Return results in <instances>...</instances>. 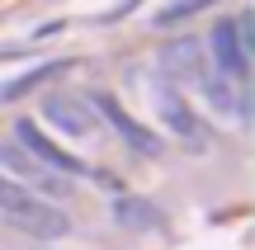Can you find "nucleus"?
Segmentation results:
<instances>
[{"mask_svg":"<svg viewBox=\"0 0 255 250\" xmlns=\"http://www.w3.org/2000/svg\"><path fill=\"white\" fill-rule=\"evenodd\" d=\"M0 213H5L19 232H28L33 241H57V236L71 232V217H66L62 208L38 198V194H28V189L14 184L9 175H0Z\"/></svg>","mask_w":255,"mask_h":250,"instance_id":"1","label":"nucleus"},{"mask_svg":"<svg viewBox=\"0 0 255 250\" xmlns=\"http://www.w3.org/2000/svg\"><path fill=\"white\" fill-rule=\"evenodd\" d=\"M0 170H9L14 184H24L28 194H47V203L62 198V194H71V179H62L57 170H47L43 161H33L19 142H5V147H0Z\"/></svg>","mask_w":255,"mask_h":250,"instance_id":"2","label":"nucleus"},{"mask_svg":"<svg viewBox=\"0 0 255 250\" xmlns=\"http://www.w3.org/2000/svg\"><path fill=\"white\" fill-rule=\"evenodd\" d=\"M14 142H19V147H24V151H28L33 161H43L47 170H57L62 179L90 175V166H85L81 156H71L66 147H57V142L47 137V132H38V123H28V118H19V123H14Z\"/></svg>","mask_w":255,"mask_h":250,"instance_id":"3","label":"nucleus"},{"mask_svg":"<svg viewBox=\"0 0 255 250\" xmlns=\"http://www.w3.org/2000/svg\"><path fill=\"white\" fill-rule=\"evenodd\" d=\"M90 109H95V113H104V123H109V128L119 132V137H123L132 151H142V156H161V151H165V142L156 137L146 123H137L132 113H128L123 104L114 99V94H95V99H90Z\"/></svg>","mask_w":255,"mask_h":250,"instance_id":"4","label":"nucleus"},{"mask_svg":"<svg viewBox=\"0 0 255 250\" xmlns=\"http://www.w3.org/2000/svg\"><path fill=\"white\" fill-rule=\"evenodd\" d=\"M156 104H161L165 128H170V132H175V137H180L189 151H203V147H208V128H203V118L189 109V99L180 94V85H161Z\"/></svg>","mask_w":255,"mask_h":250,"instance_id":"5","label":"nucleus"},{"mask_svg":"<svg viewBox=\"0 0 255 250\" xmlns=\"http://www.w3.org/2000/svg\"><path fill=\"white\" fill-rule=\"evenodd\" d=\"M208 47H213V62H218V76H227V81H237V85L246 81V71H251V47L241 43L237 19H218Z\"/></svg>","mask_w":255,"mask_h":250,"instance_id":"6","label":"nucleus"},{"mask_svg":"<svg viewBox=\"0 0 255 250\" xmlns=\"http://www.w3.org/2000/svg\"><path fill=\"white\" fill-rule=\"evenodd\" d=\"M161 71L170 76V85H203L208 76V57H203L199 38H175L161 47Z\"/></svg>","mask_w":255,"mask_h":250,"instance_id":"7","label":"nucleus"},{"mask_svg":"<svg viewBox=\"0 0 255 250\" xmlns=\"http://www.w3.org/2000/svg\"><path fill=\"white\" fill-rule=\"evenodd\" d=\"M43 113L66 137H90L95 132V109L85 94H43Z\"/></svg>","mask_w":255,"mask_h":250,"instance_id":"8","label":"nucleus"},{"mask_svg":"<svg viewBox=\"0 0 255 250\" xmlns=\"http://www.w3.org/2000/svg\"><path fill=\"white\" fill-rule=\"evenodd\" d=\"M199 90H208V104L218 113H246V99H241L237 81H227V76H203Z\"/></svg>","mask_w":255,"mask_h":250,"instance_id":"9","label":"nucleus"},{"mask_svg":"<svg viewBox=\"0 0 255 250\" xmlns=\"http://www.w3.org/2000/svg\"><path fill=\"white\" fill-rule=\"evenodd\" d=\"M66 71V62H47V66H38V71H24L19 81H9L5 90H0V104H9V99H24L28 90H38L43 81H52V76H62Z\"/></svg>","mask_w":255,"mask_h":250,"instance_id":"10","label":"nucleus"},{"mask_svg":"<svg viewBox=\"0 0 255 250\" xmlns=\"http://www.w3.org/2000/svg\"><path fill=\"white\" fill-rule=\"evenodd\" d=\"M213 5H218V0H170V5L151 19V24H156V28H175V24H184V19L203 14V9H213Z\"/></svg>","mask_w":255,"mask_h":250,"instance_id":"11","label":"nucleus"},{"mask_svg":"<svg viewBox=\"0 0 255 250\" xmlns=\"http://www.w3.org/2000/svg\"><path fill=\"white\" fill-rule=\"evenodd\" d=\"M114 217H119L123 227H132V232H142V227H156V222H161V217H156V208H151V203H137V198H119Z\"/></svg>","mask_w":255,"mask_h":250,"instance_id":"12","label":"nucleus"}]
</instances>
